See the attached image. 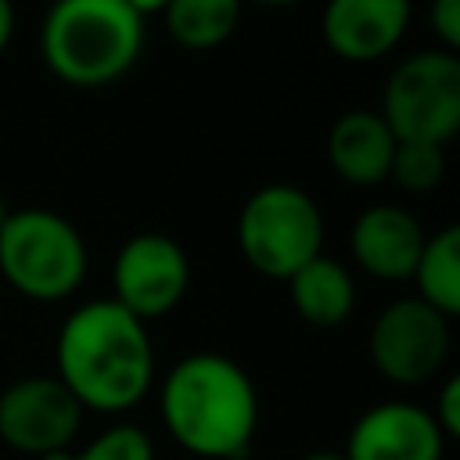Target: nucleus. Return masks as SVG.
<instances>
[{"label": "nucleus", "mask_w": 460, "mask_h": 460, "mask_svg": "<svg viewBox=\"0 0 460 460\" xmlns=\"http://www.w3.org/2000/svg\"><path fill=\"white\" fill-rule=\"evenodd\" d=\"M165 431L201 460H244L259 428V392L223 352L183 356L158 392Z\"/></svg>", "instance_id": "f03ea898"}, {"label": "nucleus", "mask_w": 460, "mask_h": 460, "mask_svg": "<svg viewBox=\"0 0 460 460\" xmlns=\"http://www.w3.org/2000/svg\"><path fill=\"white\" fill-rule=\"evenodd\" d=\"M424 305L453 320L460 313V226H442L420 248V259L410 273Z\"/></svg>", "instance_id": "2eb2a0df"}, {"label": "nucleus", "mask_w": 460, "mask_h": 460, "mask_svg": "<svg viewBox=\"0 0 460 460\" xmlns=\"http://www.w3.org/2000/svg\"><path fill=\"white\" fill-rule=\"evenodd\" d=\"M449 341L453 334L442 313H435L420 298H395L374 316L367 352L374 370L388 385L413 388L442 370L449 356Z\"/></svg>", "instance_id": "0eeeda50"}, {"label": "nucleus", "mask_w": 460, "mask_h": 460, "mask_svg": "<svg viewBox=\"0 0 460 460\" xmlns=\"http://www.w3.org/2000/svg\"><path fill=\"white\" fill-rule=\"evenodd\" d=\"M237 244L255 273L288 280L305 262L323 255V212L302 187L266 183L241 205Z\"/></svg>", "instance_id": "39448f33"}, {"label": "nucleus", "mask_w": 460, "mask_h": 460, "mask_svg": "<svg viewBox=\"0 0 460 460\" xmlns=\"http://www.w3.org/2000/svg\"><path fill=\"white\" fill-rule=\"evenodd\" d=\"M442 431L431 413L413 402L370 406L345 442V460H442Z\"/></svg>", "instance_id": "9d476101"}, {"label": "nucleus", "mask_w": 460, "mask_h": 460, "mask_svg": "<svg viewBox=\"0 0 460 460\" xmlns=\"http://www.w3.org/2000/svg\"><path fill=\"white\" fill-rule=\"evenodd\" d=\"M90 252L83 234L50 208L11 212L0 226V273L32 302H61L86 280Z\"/></svg>", "instance_id": "20e7f679"}, {"label": "nucleus", "mask_w": 460, "mask_h": 460, "mask_svg": "<svg viewBox=\"0 0 460 460\" xmlns=\"http://www.w3.org/2000/svg\"><path fill=\"white\" fill-rule=\"evenodd\" d=\"M54 359V377L83 410L126 413L155 385V345L147 323L111 298H93L65 316Z\"/></svg>", "instance_id": "f257e3e1"}, {"label": "nucleus", "mask_w": 460, "mask_h": 460, "mask_svg": "<svg viewBox=\"0 0 460 460\" xmlns=\"http://www.w3.org/2000/svg\"><path fill=\"white\" fill-rule=\"evenodd\" d=\"M165 32L187 50H212L241 25L237 0H169L162 4Z\"/></svg>", "instance_id": "dca6fc26"}, {"label": "nucleus", "mask_w": 460, "mask_h": 460, "mask_svg": "<svg viewBox=\"0 0 460 460\" xmlns=\"http://www.w3.org/2000/svg\"><path fill=\"white\" fill-rule=\"evenodd\" d=\"M72 460H155V442L137 424H115L93 435Z\"/></svg>", "instance_id": "a211bd4d"}, {"label": "nucleus", "mask_w": 460, "mask_h": 460, "mask_svg": "<svg viewBox=\"0 0 460 460\" xmlns=\"http://www.w3.org/2000/svg\"><path fill=\"white\" fill-rule=\"evenodd\" d=\"M428 22H431V32L438 36L442 50L456 54V47H460V4L456 0H435Z\"/></svg>", "instance_id": "aec40b11"}, {"label": "nucleus", "mask_w": 460, "mask_h": 460, "mask_svg": "<svg viewBox=\"0 0 460 460\" xmlns=\"http://www.w3.org/2000/svg\"><path fill=\"white\" fill-rule=\"evenodd\" d=\"M83 406L54 374H29L0 392V442L25 456L68 449L83 428Z\"/></svg>", "instance_id": "1a4fd4ad"}, {"label": "nucleus", "mask_w": 460, "mask_h": 460, "mask_svg": "<svg viewBox=\"0 0 460 460\" xmlns=\"http://www.w3.org/2000/svg\"><path fill=\"white\" fill-rule=\"evenodd\" d=\"M395 137L374 108H352L334 119L327 133V162L338 180L352 187H374L388 180Z\"/></svg>", "instance_id": "ddd939ff"}, {"label": "nucleus", "mask_w": 460, "mask_h": 460, "mask_svg": "<svg viewBox=\"0 0 460 460\" xmlns=\"http://www.w3.org/2000/svg\"><path fill=\"white\" fill-rule=\"evenodd\" d=\"M40 460H72V453H68V449H58V453H47V456H40Z\"/></svg>", "instance_id": "5701e85b"}, {"label": "nucleus", "mask_w": 460, "mask_h": 460, "mask_svg": "<svg viewBox=\"0 0 460 460\" xmlns=\"http://www.w3.org/2000/svg\"><path fill=\"white\" fill-rule=\"evenodd\" d=\"M111 302H119L140 323L172 313L190 288V259L169 234H133L111 266Z\"/></svg>", "instance_id": "6e6552de"}, {"label": "nucleus", "mask_w": 460, "mask_h": 460, "mask_svg": "<svg viewBox=\"0 0 460 460\" xmlns=\"http://www.w3.org/2000/svg\"><path fill=\"white\" fill-rule=\"evenodd\" d=\"M388 180L410 194H428L446 180V147L435 144H395Z\"/></svg>", "instance_id": "f3484780"}, {"label": "nucleus", "mask_w": 460, "mask_h": 460, "mask_svg": "<svg viewBox=\"0 0 460 460\" xmlns=\"http://www.w3.org/2000/svg\"><path fill=\"white\" fill-rule=\"evenodd\" d=\"M147 11L162 14V4L61 0L43 18L40 58L61 83L79 90L119 83L140 61Z\"/></svg>", "instance_id": "7ed1b4c3"}, {"label": "nucleus", "mask_w": 460, "mask_h": 460, "mask_svg": "<svg viewBox=\"0 0 460 460\" xmlns=\"http://www.w3.org/2000/svg\"><path fill=\"white\" fill-rule=\"evenodd\" d=\"M435 428L442 431V438H456L460 435V377L449 374L435 395V406L428 410Z\"/></svg>", "instance_id": "6ab92c4d"}, {"label": "nucleus", "mask_w": 460, "mask_h": 460, "mask_svg": "<svg viewBox=\"0 0 460 460\" xmlns=\"http://www.w3.org/2000/svg\"><path fill=\"white\" fill-rule=\"evenodd\" d=\"M7 216H11V212H7V201H4V194H0V226L7 223Z\"/></svg>", "instance_id": "b1692460"}, {"label": "nucleus", "mask_w": 460, "mask_h": 460, "mask_svg": "<svg viewBox=\"0 0 460 460\" xmlns=\"http://www.w3.org/2000/svg\"><path fill=\"white\" fill-rule=\"evenodd\" d=\"M410 25L406 0H331L323 11V43L334 58L367 65L399 47Z\"/></svg>", "instance_id": "9b49d317"}, {"label": "nucleus", "mask_w": 460, "mask_h": 460, "mask_svg": "<svg viewBox=\"0 0 460 460\" xmlns=\"http://www.w3.org/2000/svg\"><path fill=\"white\" fill-rule=\"evenodd\" d=\"M377 115L399 144L446 147L460 129V58L442 47L402 58L385 83Z\"/></svg>", "instance_id": "423d86ee"}, {"label": "nucleus", "mask_w": 460, "mask_h": 460, "mask_svg": "<svg viewBox=\"0 0 460 460\" xmlns=\"http://www.w3.org/2000/svg\"><path fill=\"white\" fill-rule=\"evenodd\" d=\"M298 460H345V453H338V449H313V453H305Z\"/></svg>", "instance_id": "4be33fe9"}, {"label": "nucleus", "mask_w": 460, "mask_h": 460, "mask_svg": "<svg viewBox=\"0 0 460 460\" xmlns=\"http://www.w3.org/2000/svg\"><path fill=\"white\" fill-rule=\"evenodd\" d=\"M428 234L420 219L402 205H370L356 216L349 248L352 259L381 280H406L420 259Z\"/></svg>", "instance_id": "f8f14e48"}, {"label": "nucleus", "mask_w": 460, "mask_h": 460, "mask_svg": "<svg viewBox=\"0 0 460 460\" xmlns=\"http://www.w3.org/2000/svg\"><path fill=\"white\" fill-rule=\"evenodd\" d=\"M11 36H14V7L7 0H0V58H4Z\"/></svg>", "instance_id": "412c9836"}, {"label": "nucleus", "mask_w": 460, "mask_h": 460, "mask_svg": "<svg viewBox=\"0 0 460 460\" xmlns=\"http://www.w3.org/2000/svg\"><path fill=\"white\" fill-rule=\"evenodd\" d=\"M288 295L295 313L313 327H338L356 309V280L352 273L327 255H316L298 273L288 277Z\"/></svg>", "instance_id": "4468645a"}]
</instances>
